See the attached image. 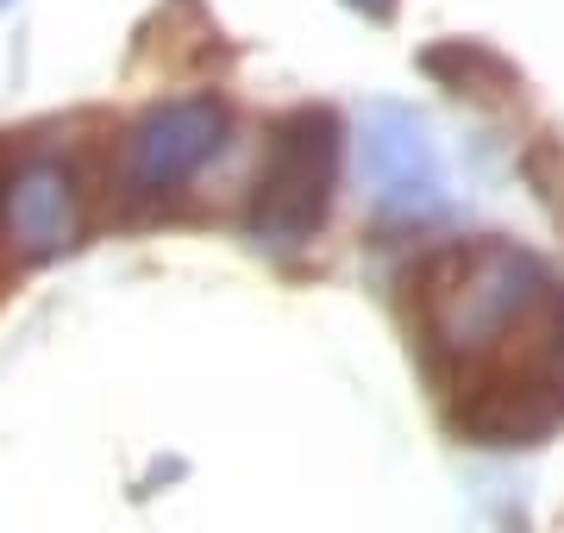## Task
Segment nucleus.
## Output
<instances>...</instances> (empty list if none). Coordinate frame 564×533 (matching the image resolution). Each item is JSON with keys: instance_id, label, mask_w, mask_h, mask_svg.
I'll use <instances>...</instances> for the list:
<instances>
[{"instance_id": "1", "label": "nucleus", "mask_w": 564, "mask_h": 533, "mask_svg": "<svg viewBox=\"0 0 564 533\" xmlns=\"http://www.w3.org/2000/svg\"><path fill=\"white\" fill-rule=\"evenodd\" d=\"M558 295H564V283L527 246L489 239V246L445 251L421 283L426 365L458 390L484 365H496Z\"/></svg>"}, {"instance_id": "2", "label": "nucleus", "mask_w": 564, "mask_h": 533, "mask_svg": "<svg viewBox=\"0 0 564 533\" xmlns=\"http://www.w3.org/2000/svg\"><path fill=\"white\" fill-rule=\"evenodd\" d=\"M333 176H339V120L326 107H295L289 120H276L263 151L251 220H245L251 239L263 251H302L326 220Z\"/></svg>"}, {"instance_id": "3", "label": "nucleus", "mask_w": 564, "mask_h": 533, "mask_svg": "<svg viewBox=\"0 0 564 533\" xmlns=\"http://www.w3.org/2000/svg\"><path fill=\"white\" fill-rule=\"evenodd\" d=\"M232 113L220 95H182V101L151 107L132 132H126V157H120V183L139 202H163L176 195L188 176H202V164L220 157Z\"/></svg>"}, {"instance_id": "4", "label": "nucleus", "mask_w": 564, "mask_h": 533, "mask_svg": "<svg viewBox=\"0 0 564 533\" xmlns=\"http://www.w3.org/2000/svg\"><path fill=\"white\" fill-rule=\"evenodd\" d=\"M358 176L377 214L440 207V144L426 120L402 101H370L358 126Z\"/></svg>"}, {"instance_id": "5", "label": "nucleus", "mask_w": 564, "mask_h": 533, "mask_svg": "<svg viewBox=\"0 0 564 533\" xmlns=\"http://www.w3.org/2000/svg\"><path fill=\"white\" fill-rule=\"evenodd\" d=\"M82 232V188L69 164L57 157H25L0 183V239L20 264H44L76 246Z\"/></svg>"}, {"instance_id": "6", "label": "nucleus", "mask_w": 564, "mask_h": 533, "mask_svg": "<svg viewBox=\"0 0 564 533\" xmlns=\"http://www.w3.org/2000/svg\"><path fill=\"white\" fill-rule=\"evenodd\" d=\"M426 69L440 76V83L452 88H514V76H508V63L496 57V51H484V44H440V51H426Z\"/></svg>"}, {"instance_id": "7", "label": "nucleus", "mask_w": 564, "mask_h": 533, "mask_svg": "<svg viewBox=\"0 0 564 533\" xmlns=\"http://www.w3.org/2000/svg\"><path fill=\"white\" fill-rule=\"evenodd\" d=\"M351 13H364V20H389L395 13V0H345Z\"/></svg>"}, {"instance_id": "8", "label": "nucleus", "mask_w": 564, "mask_h": 533, "mask_svg": "<svg viewBox=\"0 0 564 533\" xmlns=\"http://www.w3.org/2000/svg\"><path fill=\"white\" fill-rule=\"evenodd\" d=\"M0 7H13V0H0Z\"/></svg>"}]
</instances>
